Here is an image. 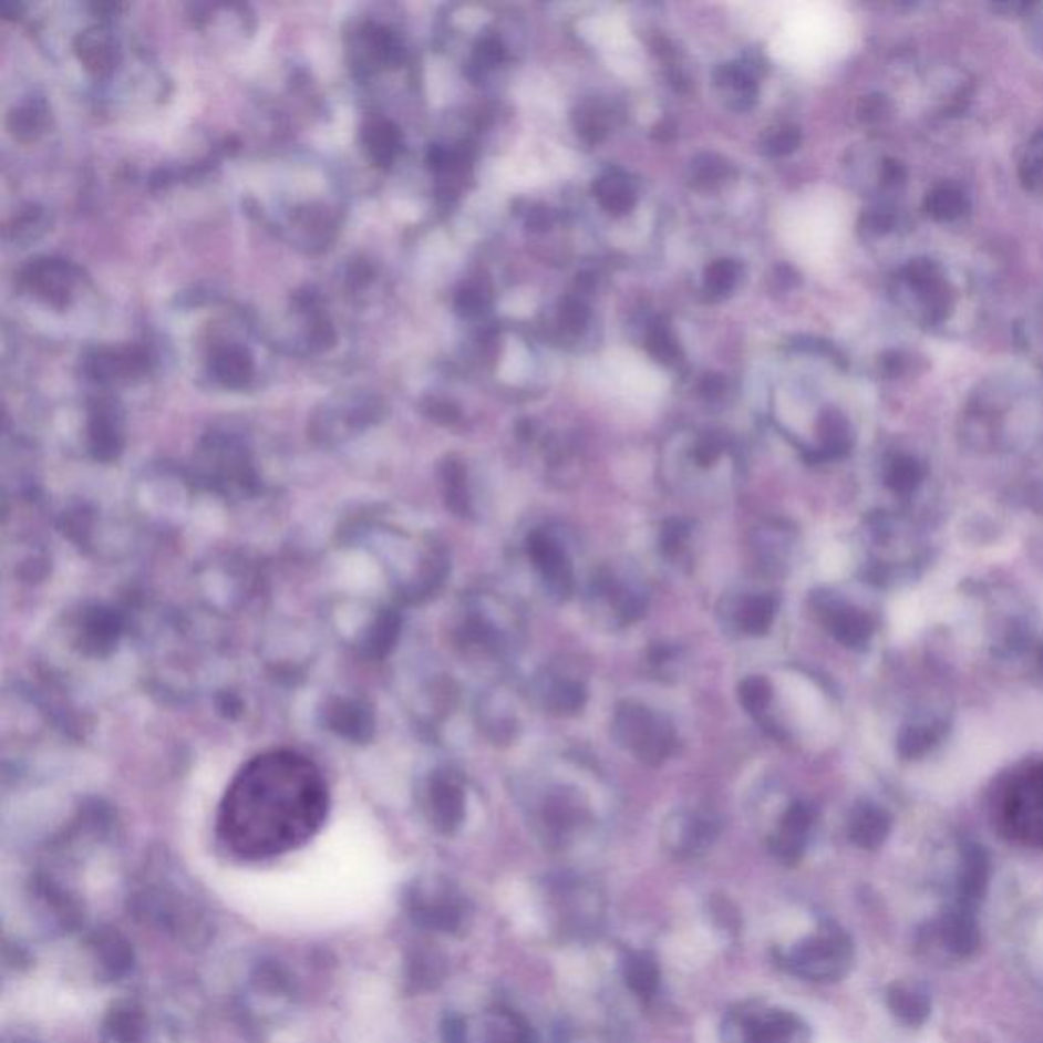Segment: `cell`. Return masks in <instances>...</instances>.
<instances>
[{
    "mask_svg": "<svg viewBox=\"0 0 1043 1043\" xmlns=\"http://www.w3.org/2000/svg\"><path fill=\"white\" fill-rule=\"evenodd\" d=\"M431 807L434 819L443 829H453L458 826L465 812V797L453 776L438 773L431 781Z\"/></svg>",
    "mask_w": 1043,
    "mask_h": 1043,
    "instance_id": "obj_18",
    "label": "cell"
},
{
    "mask_svg": "<svg viewBox=\"0 0 1043 1043\" xmlns=\"http://www.w3.org/2000/svg\"><path fill=\"white\" fill-rule=\"evenodd\" d=\"M799 143H802V133L797 128H781L766 141V152L771 155H787L795 152Z\"/></svg>",
    "mask_w": 1043,
    "mask_h": 1043,
    "instance_id": "obj_36",
    "label": "cell"
},
{
    "mask_svg": "<svg viewBox=\"0 0 1043 1043\" xmlns=\"http://www.w3.org/2000/svg\"><path fill=\"white\" fill-rule=\"evenodd\" d=\"M725 174H727V164L724 159H717L713 155H703L693 166V176H695V182L700 186H713V184L722 182Z\"/></svg>",
    "mask_w": 1043,
    "mask_h": 1043,
    "instance_id": "obj_32",
    "label": "cell"
},
{
    "mask_svg": "<svg viewBox=\"0 0 1043 1043\" xmlns=\"http://www.w3.org/2000/svg\"><path fill=\"white\" fill-rule=\"evenodd\" d=\"M989 887V860L980 850L967 854L960 875V905L974 909Z\"/></svg>",
    "mask_w": 1043,
    "mask_h": 1043,
    "instance_id": "obj_24",
    "label": "cell"
},
{
    "mask_svg": "<svg viewBox=\"0 0 1043 1043\" xmlns=\"http://www.w3.org/2000/svg\"><path fill=\"white\" fill-rule=\"evenodd\" d=\"M560 928L572 933H584L598 926L599 905L596 892L579 882H560L555 889Z\"/></svg>",
    "mask_w": 1043,
    "mask_h": 1043,
    "instance_id": "obj_8",
    "label": "cell"
},
{
    "mask_svg": "<svg viewBox=\"0 0 1043 1043\" xmlns=\"http://www.w3.org/2000/svg\"><path fill=\"white\" fill-rule=\"evenodd\" d=\"M589 312L581 300L567 298L560 306V324L571 332H581L586 329Z\"/></svg>",
    "mask_w": 1043,
    "mask_h": 1043,
    "instance_id": "obj_34",
    "label": "cell"
},
{
    "mask_svg": "<svg viewBox=\"0 0 1043 1043\" xmlns=\"http://www.w3.org/2000/svg\"><path fill=\"white\" fill-rule=\"evenodd\" d=\"M433 416L436 421L453 422L457 421L458 412L455 406H451L446 402H434Z\"/></svg>",
    "mask_w": 1043,
    "mask_h": 1043,
    "instance_id": "obj_42",
    "label": "cell"
},
{
    "mask_svg": "<svg viewBox=\"0 0 1043 1043\" xmlns=\"http://www.w3.org/2000/svg\"><path fill=\"white\" fill-rule=\"evenodd\" d=\"M887 834H889V819L878 809L865 807L854 814L850 822V838L860 848H866V850L877 848L887 838Z\"/></svg>",
    "mask_w": 1043,
    "mask_h": 1043,
    "instance_id": "obj_25",
    "label": "cell"
},
{
    "mask_svg": "<svg viewBox=\"0 0 1043 1043\" xmlns=\"http://www.w3.org/2000/svg\"><path fill=\"white\" fill-rule=\"evenodd\" d=\"M21 281L50 304L65 306L74 288V268L62 259H35L21 271Z\"/></svg>",
    "mask_w": 1043,
    "mask_h": 1043,
    "instance_id": "obj_7",
    "label": "cell"
},
{
    "mask_svg": "<svg viewBox=\"0 0 1043 1043\" xmlns=\"http://www.w3.org/2000/svg\"><path fill=\"white\" fill-rule=\"evenodd\" d=\"M970 208H972L970 194H968L964 186H960L956 182H940L926 196L928 217L933 218L936 223H942V225L962 220V218L968 217Z\"/></svg>",
    "mask_w": 1043,
    "mask_h": 1043,
    "instance_id": "obj_15",
    "label": "cell"
},
{
    "mask_svg": "<svg viewBox=\"0 0 1043 1043\" xmlns=\"http://www.w3.org/2000/svg\"><path fill=\"white\" fill-rule=\"evenodd\" d=\"M90 448L96 458H113L121 451V431L115 414L106 406H99L89 422Z\"/></svg>",
    "mask_w": 1043,
    "mask_h": 1043,
    "instance_id": "obj_22",
    "label": "cell"
},
{
    "mask_svg": "<svg viewBox=\"0 0 1043 1043\" xmlns=\"http://www.w3.org/2000/svg\"><path fill=\"white\" fill-rule=\"evenodd\" d=\"M812 822H814V815L805 805L791 807L787 815L783 817L773 840V853L781 863L795 865L802 858Z\"/></svg>",
    "mask_w": 1043,
    "mask_h": 1043,
    "instance_id": "obj_12",
    "label": "cell"
},
{
    "mask_svg": "<svg viewBox=\"0 0 1043 1043\" xmlns=\"http://www.w3.org/2000/svg\"><path fill=\"white\" fill-rule=\"evenodd\" d=\"M887 1006L895 1018L911 1027L923 1025L931 1013L928 993L911 982H892L887 991Z\"/></svg>",
    "mask_w": 1043,
    "mask_h": 1043,
    "instance_id": "obj_17",
    "label": "cell"
},
{
    "mask_svg": "<svg viewBox=\"0 0 1043 1043\" xmlns=\"http://www.w3.org/2000/svg\"><path fill=\"white\" fill-rule=\"evenodd\" d=\"M616 725L623 742L644 761H662L673 746L671 730L644 708L628 705Z\"/></svg>",
    "mask_w": 1043,
    "mask_h": 1043,
    "instance_id": "obj_6",
    "label": "cell"
},
{
    "mask_svg": "<svg viewBox=\"0 0 1043 1043\" xmlns=\"http://www.w3.org/2000/svg\"><path fill=\"white\" fill-rule=\"evenodd\" d=\"M1019 179L1031 196L1043 203V131L1031 137L1019 159Z\"/></svg>",
    "mask_w": 1043,
    "mask_h": 1043,
    "instance_id": "obj_26",
    "label": "cell"
},
{
    "mask_svg": "<svg viewBox=\"0 0 1043 1043\" xmlns=\"http://www.w3.org/2000/svg\"><path fill=\"white\" fill-rule=\"evenodd\" d=\"M1031 45L1043 53V4H1025Z\"/></svg>",
    "mask_w": 1043,
    "mask_h": 1043,
    "instance_id": "obj_39",
    "label": "cell"
},
{
    "mask_svg": "<svg viewBox=\"0 0 1043 1043\" xmlns=\"http://www.w3.org/2000/svg\"><path fill=\"white\" fill-rule=\"evenodd\" d=\"M622 974L628 989L642 1001H650L661 989V967L647 950H630L622 960Z\"/></svg>",
    "mask_w": 1043,
    "mask_h": 1043,
    "instance_id": "obj_14",
    "label": "cell"
},
{
    "mask_svg": "<svg viewBox=\"0 0 1043 1043\" xmlns=\"http://www.w3.org/2000/svg\"><path fill=\"white\" fill-rule=\"evenodd\" d=\"M724 1042L807 1043V1025L787 1009L742 1005L725 1019Z\"/></svg>",
    "mask_w": 1043,
    "mask_h": 1043,
    "instance_id": "obj_5",
    "label": "cell"
},
{
    "mask_svg": "<svg viewBox=\"0 0 1043 1043\" xmlns=\"http://www.w3.org/2000/svg\"><path fill=\"white\" fill-rule=\"evenodd\" d=\"M363 38H365V45L370 50V58L373 62L392 65L402 60V53H404L402 43L388 27L368 25Z\"/></svg>",
    "mask_w": 1043,
    "mask_h": 1043,
    "instance_id": "obj_28",
    "label": "cell"
},
{
    "mask_svg": "<svg viewBox=\"0 0 1043 1043\" xmlns=\"http://www.w3.org/2000/svg\"><path fill=\"white\" fill-rule=\"evenodd\" d=\"M254 357L239 343H227L217 347L210 359V371L230 390H241L254 378Z\"/></svg>",
    "mask_w": 1043,
    "mask_h": 1043,
    "instance_id": "obj_13",
    "label": "cell"
},
{
    "mask_svg": "<svg viewBox=\"0 0 1043 1043\" xmlns=\"http://www.w3.org/2000/svg\"><path fill=\"white\" fill-rule=\"evenodd\" d=\"M530 555L548 586L565 593L567 587L571 586V567L565 557V550L553 538L536 535L530 540Z\"/></svg>",
    "mask_w": 1043,
    "mask_h": 1043,
    "instance_id": "obj_16",
    "label": "cell"
},
{
    "mask_svg": "<svg viewBox=\"0 0 1043 1043\" xmlns=\"http://www.w3.org/2000/svg\"><path fill=\"white\" fill-rule=\"evenodd\" d=\"M775 603L768 598L746 599L740 608V623L746 632H763L773 622Z\"/></svg>",
    "mask_w": 1043,
    "mask_h": 1043,
    "instance_id": "obj_29",
    "label": "cell"
},
{
    "mask_svg": "<svg viewBox=\"0 0 1043 1043\" xmlns=\"http://www.w3.org/2000/svg\"><path fill=\"white\" fill-rule=\"evenodd\" d=\"M457 310L461 314H467V317H473L477 314L482 308L485 306V293L477 288V286H465L461 292L457 293Z\"/></svg>",
    "mask_w": 1043,
    "mask_h": 1043,
    "instance_id": "obj_37",
    "label": "cell"
},
{
    "mask_svg": "<svg viewBox=\"0 0 1043 1043\" xmlns=\"http://www.w3.org/2000/svg\"><path fill=\"white\" fill-rule=\"evenodd\" d=\"M892 298L905 317L919 327L936 329L954 312L956 288L940 261L917 257L895 273Z\"/></svg>",
    "mask_w": 1043,
    "mask_h": 1043,
    "instance_id": "obj_2",
    "label": "cell"
},
{
    "mask_svg": "<svg viewBox=\"0 0 1043 1043\" xmlns=\"http://www.w3.org/2000/svg\"><path fill=\"white\" fill-rule=\"evenodd\" d=\"M327 720L337 734L344 739L368 740L371 736L370 710H365L359 701L337 700L327 710Z\"/></svg>",
    "mask_w": 1043,
    "mask_h": 1043,
    "instance_id": "obj_19",
    "label": "cell"
},
{
    "mask_svg": "<svg viewBox=\"0 0 1043 1043\" xmlns=\"http://www.w3.org/2000/svg\"><path fill=\"white\" fill-rule=\"evenodd\" d=\"M149 368V355L141 347L127 349H99L89 357L86 370L99 382H113L141 375Z\"/></svg>",
    "mask_w": 1043,
    "mask_h": 1043,
    "instance_id": "obj_9",
    "label": "cell"
},
{
    "mask_svg": "<svg viewBox=\"0 0 1043 1043\" xmlns=\"http://www.w3.org/2000/svg\"><path fill=\"white\" fill-rule=\"evenodd\" d=\"M76 50L80 62L99 76L106 74L115 65V39L102 29H90L86 33H82L78 38Z\"/></svg>",
    "mask_w": 1043,
    "mask_h": 1043,
    "instance_id": "obj_21",
    "label": "cell"
},
{
    "mask_svg": "<svg viewBox=\"0 0 1043 1043\" xmlns=\"http://www.w3.org/2000/svg\"><path fill=\"white\" fill-rule=\"evenodd\" d=\"M577 128H579V133L589 141L601 140L603 133H606V125H603L601 116H599L596 111H581V113H577Z\"/></svg>",
    "mask_w": 1043,
    "mask_h": 1043,
    "instance_id": "obj_38",
    "label": "cell"
},
{
    "mask_svg": "<svg viewBox=\"0 0 1043 1043\" xmlns=\"http://www.w3.org/2000/svg\"><path fill=\"white\" fill-rule=\"evenodd\" d=\"M972 911L974 909H968L964 905H956L943 913L938 923L943 946L962 958L974 954L979 948V923Z\"/></svg>",
    "mask_w": 1043,
    "mask_h": 1043,
    "instance_id": "obj_10",
    "label": "cell"
},
{
    "mask_svg": "<svg viewBox=\"0 0 1043 1043\" xmlns=\"http://www.w3.org/2000/svg\"><path fill=\"white\" fill-rule=\"evenodd\" d=\"M1009 836L1043 848V763L1031 764L1011 778L1001 802Z\"/></svg>",
    "mask_w": 1043,
    "mask_h": 1043,
    "instance_id": "obj_4",
    "label": "cell"
},
{
    "mask_svg": "<svg viewBox=\"0 0 1043 1043\" xmlns=\"http://www.w3.org/2000/svg\"><path fill=\"white\" fill-rule=\"evenodd\" d=\"M329 787L319 766L293 751L257 754L233 776L218 809V834L242 858L290 853L319 832Z\"/></svg>",
    "mask_w": 1043,
    "mask_h": 1043,
    "instance_id": "obj_1",
    "label": "cell"
},
{
    "mask_svg": "<svg viewBox=\"0 0 1043 1043\" xmlns=\"http://www.w3.org/2000/svg\"><path fill=\"white\" fill-rule=\"evenodd\" d=\"M489 1043H540L533 1025L512 1009H497L489 1019Z\"/></svg>",
    "mask_w": 1043,
    "mask_h": 1043,
    "instance_id": "obj_23",
    "label": "cell"
},
{
    "mask_svg": "<svg viewBox=\"0 0 1043 1043\" xmlns=\"http://www.w3.org/2000/svg\"><path fill=\"white\" fill-rule=\"evenodd\" d=\"M701 392L708 395V397H715V395L722 394L724 392V380L720 375H708L703 382H701Z\"/></svg>",
    "mask_w": 1043,
    "mask_h": 1043,
    "instance_id": "obj_41",
    "label": "cell"
},
{
    "mask_svg": "<svg viewBox=\"0 0 1043 1043\" xmlns=\"http://www.w3.org/2000/svg\"><path fill=\"white\" fill-rule=\"evenodd\" d=\"M11 121H13L11 127H13L17 137L31 140L45 125V111L38 102H27L21 109H17V113H14Z\"/></svg>",
    "mask_w": 1043,
    "mask_h": 1043,
    "instance_id": "obj_30",
    "label": "cell"
},
{
    "mask_svg": "<svg viewBox=\"0 0 1043 1043\" xmlns=\"http://www.w3.org/2000/svg\"><path fill=\"white\" fill-rule=\"evenodd\" d=\"M363 143L370 153L371 162L378 166L394 164L397 153L402 149V133L390 121H371L363 128Z\"/></svg>",
    "mask_w": 1043,
    "mask_h": 1043,
    "instance_id": "obj_20",
    "label": "cell"
},
{
    "mask_svg": "<svg viewBox=\"0 0 1043 1043\" xmlns=\"http://www.w3.org/2000/svg\"><path fill=\"white\" fill-rule=\"evenodd\" d=\"M739 264H734V261H730V259L715 261V264L710 266L708 271H705V286H708L710 292L722 296V293H727L734 288V283L739 280Z\"/></svg>",
    "mask_w": 1043,
    "mask_h": 1043,
    "instance_id": "obj_31",
    "label": "cell"
},
{
    "mask_svg": "<svg viewBox=\"0 0 1043 1043\" xmlns=\"http://www.w3.org/2000/svg\"><path fill=\"white\" fill-rule=\"evenodd\" d=\"M593 192L598 194L599 203L610 210L613 215H623L632 208L634 204V188L628 179L622 176H606L599 178L593 186Z\"/></svg>",
    "mask_w": 1043,
    "mask_h": 1043,
    "instance_id": "obj_27",
    "label": "cell"
},
{
    "mask_svg": "<svg viewBox=\"0 0 1043 1043\" xmlns=\"http://www.w3.org/2000/svg\"><path fill=\"white\" fill-rule=\"evenodd\" d=\"M548 225H550V215H548V210H543V208L535 210L528 218V227H533L535 230L547 229Z\"/></svg>",
    "mask_w": 1043,
    "mask_h": 1043,
    "instance_id": "obj_43",
    "label": "cell"
},
{
    "mask_svg": "<svg viewBox=\"0 0 1043 1043\" xmlns=\"http://www.w3.org/2000/svg\"><path fill=\"white\" fill-rule=\"evenodd\" d=\"M776 962L793 977L812 982H836L853 968V940L844 929L826 923L787 950H776Z\"/></svg>",
    "mask_w": 1043,
    "mask_h": 1043,
    "instance_id": "obj_3",
    "label": "cell"
},
{
    "mask_svg": "<svg viewBox=\"0 0 1043 1043\" xmlns=\"http://www.w3.org/2000/svg\"><path fill=\"white\" fill-rule=\"evenodd\" d=\"M742 701L744 705L751 710V712H764L768 701H771V689H768V683L761 679V677H754V679H748L744 681L742 685Z\"/></svg>",
    "mask_w": 1043,
    "mask_h": 1043,
    "instance_id": "obj_33",
    "label": "cell"
},
{
    "mask_svg": "<svg viewBox=\"0 0 1043 1043\" xmlns=\"http://www.w3.org/2000/svg\"><path fill=\"white\" fill-rule=\"evenodd\" d=\"M649 351L664 363H671L679 355V347L674 343L673 337L664 331L662 327H657V329L650 331Z\"/></svg>",
    "mask_w": 1043,
    "mask_h": 1043,
    "instance_id": "obj_35",
    "label": "cell"
},
{
    "mask_svg": "<svg viewBox=\"0 0 1043 1043\" xmlns=\"http://www.w3.org/2000/svg\"><path fill=\"white\" fill-rule=\"evenodd\" d=\"M717 836V826L710 817L683 815L669 826L667 841L677 856H698L712 846Z\"/></svg>",
    "mask_w": 1043,
    "mask_h": 1043,
    "instance_id": "obj_11",
    "label": "cell"
},
{
    "mask_svg": "<svg viewBox=\"0 0 1043 1043\" xmlns=\"http://www.w3.org/2000/svg\"><path fill=\"white\" fill-rule=\"evenodd\" d=\"M504 58V48L496 38H485L477 48V62L484 65L499 64Z\"/></svg>",
    "mask_w": 1043,
    "mask_h": 1043,
    "instance_id": "obj_40",
    "label": "cell"
}]
</instances>
